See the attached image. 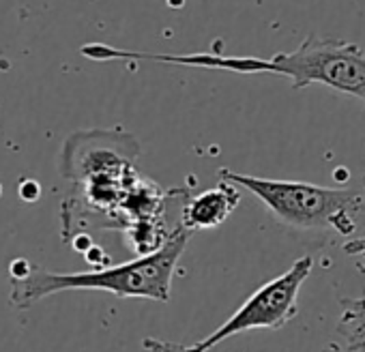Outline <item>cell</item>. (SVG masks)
Returning a JSON list of instances; mask_svg holds the SVG:
<instances>
[{"mask_svg":"<svg viewBox=\"0 0 365 352\" xmlns=\"http://www.w3.org/2000/svg\"><path fill=\"white\" fill-rule=\"evenodd\" d=\"M190 237L192 232L178 224L157 252L135 256L123 264H108L80 273H56L20 258L9 266V303L16 309H29L37 301L65 290H103L120 299H148L168 303L172 292V277L190 243Z\"/></svg>","mask_w":365,"mask_h":352,"instance_id":"7a4b0ae2","label":"cell"},{"mask_svg":"<svg viewBox=\"0 0 365 352\" xmlns=\"http://www.w3.org/2000/svg\"><path fill=\"white\" fill-rule=\"evenodd\" d=\"M312 269H314L312 256H303L294 260V264L286 273L260 286L254 294H250L243 301V305L224 324H220L211 335L192 343L190 348L194 352H209L213 346L226 341L237 333L254 331V328L277 331L286 326L299 314L297 307L299 290L305 284V279L312 275Z\"/></svg>","mask_w":365,"mask_h":352,"instance_id":"277c9868","label":"cell"},{"mask_svg":"<svg viewBox=\"0 0 365 352\" xmlns=\"http://www.w3.org/2000/svg\"><path fill=\"white\" fill-rule=\"evenodd\" d=\"M341 316L337 333L346 341L348 352H365V303L363 299H339Z\"/></svg>","mask_w":365,"mask_h":352,"instance_id":"8992f818","label":"cell"},{"mask_svg":"<svg viewBox=\"0 0 365 352\" xmlns=\"http://www.w3.org/2000/svg\"><path fill=\"white\" fill-rule=\"evenodd\" d=\"M239 202V185L230 181H220L217 187L185 198V205L180 207V226H185L190 232L217 228L235 213Z\"/></svg>","mask_w":365,"mask_h":352,"instance_id":"5b68a950","label":"cell"},{"mask_svg":"<svg viewBox=\"0 0 365 352\" xmlns=\"http://www.w3.org/2000/svg\"><path fill=\"white\" fill-rule=\"evenodd\" d=\"M217 179L243 187L256 196L279 222L301 230L333 228L337 234L350 237L356 228L354 217L365 207V198L359 192L333 190L301 181L262 179V176L239 174L228 167L217 170Z\"/></svg>","mask_w":365,"mask_h":352,"instance_id":"3957f363","label":"cell"},{"mask_svg":"<svg viewBox=\"0 0 365 352\" xmlns=\"http://www.w3.org/2000/svg\"><path fill=\"white\" fill-rule=\"evenodd\" d=\"M341 252L346 256H361L365 258V237H359V239H350L341 245Z\"/></svg>","mask_w":365,"mask_h":352,"instance_id":"ba28073f","label":"cell"},{"mask_svg":"<svg viewBox=\"0 0 365 352\" xmlns=\"http://www.w3.org/2000/svg\"><path fill=\"white\" fill-rule=\"evenodd\" d=\"M144 350L148 352H194L190 346L182 343H174V341H165V339H155V337H146L142 341Z\"/></svg>","mask_w":365,"mask_h":352,"instance_id":"52a82bcc","label":"cell"},{"mask_svg":"<svg viewBox=\"0 0 365 352\" xmlns=\"http://www.w3.org/2000/svg\"><path fill=\"white\" fill-rule=\"evenodd\" d=\"M80 54L106 63V61H148L163 65L202 67L235 73H273L288 78L294 90L309 84H324L337 93L350 95L365 103V50L356 43L344 39H322L316 35L305 37V41L292 50L275 54L273 58H252V56H224V54H150L120 50L106 43H86Z\"/></svg>","mask_w":365,"mask_h":352,"instance_id":"6da1fadb","label":"cell"}]
</instances>
